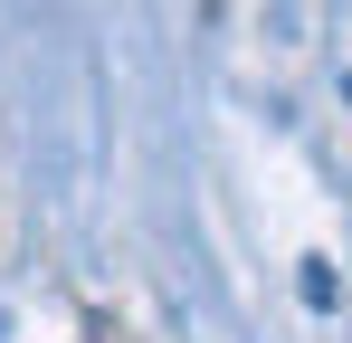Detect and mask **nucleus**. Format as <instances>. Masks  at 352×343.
<instances>
[{"label":"nucleus","instance_id":"1","mask_svg":"<svg viewBox=\"0 0 352 343\" xmlns=\"http://www.w3.org/2000/svg\"><path fill=\"white\" fill-rule=\"evenodd\" d=\"M200 10H219V0H200Z\"/></svg>","mask_w":352,"mask_h":343}]
</instances>
